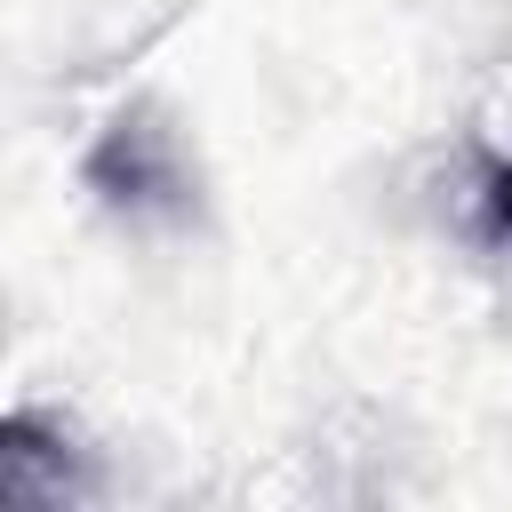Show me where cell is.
<instances>
[{
  "instance_id": "obj_3",
  "label": "cell",
  "mask_w": 512,
  "mask_h": 512,
  "mask_svg": "<svg viewBox=\"0 0 512 512\" xmlns=\"http://www.w3.org/2000/svg\"><path fill=\"white\" fill-rule=\"evenodd\" d=\"M472 240L512 256V160H488L472 184Z\"/></svg>"
},
{
  "instance_id": "obj_2",
  "label": "cell",
  "mask_w": 512,
  "mask_h": 512,
  "mask_svg": "<svg viewBox=\"0 0 512 512\" xmlns=\"http://www.w3.org/2000/svg\"><path fill=\"white\" fill-rule=\"evenodd\" d=\"M80 488H88V472H80L72 432L40 408H16L0 432V496L8 504H72Z\"/></svg>"
},
{
  "instance_id": "obj_1",
  "label": "cell",
  "mask_w": 512,
  "mask_h": 512,
  "mask_svg": "<svg viewBox=\"0 0 512 512\" xmlns=\"http://www.w3.org/2000/svg\"><path fill=\"white\" fill-rule=\"evenodd\" d=\"M80 176H88V192H96L120 224H184V216L200 208V184H192L184 136H176L152 104L112 112L104 136L88 144Z\"/></svg>"
}]
</instances>
